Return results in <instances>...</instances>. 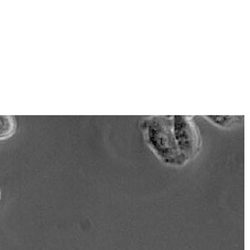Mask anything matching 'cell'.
Wrapping results in <instances>:
<instances>
[{"mask_svg": "<svg viewBox=\"0 0 250 250\" xmlns=\"http://www.w3.org/2000/svg\"><path fill=\"white\" fill-rule=\"evenodd\" d=\"M146 140L159 159L171 165H183V158L173 132V117L156 116L145 122Z\"/></svg>", "mask_w": 250, "mask_h": 250, "instance_id": "6da1fadb", "label": "cell"}, {"mask_svg": "<svg viewBox=\"0 0 250 250\" xmlns=\"http://www.w3.org/2000/svg\"><path fill=\"white\" fill-rule=\"evenodd\" d=\"M173 132L183 158L186 161L193 158L201 146V139L191 118L173 116Z\"/></svg>", "mask_w": 250, "mask_h": 250, "instance_id": "7a4b0ae2", "label": "cell"}, {"mask_svg": "<svg viewBox=\"0 0 250 250\" xmlns=\"http://www.w3.org/2000/svg\"><path fill=\"white\" fill-rule=\"evenodd\" d=\"M16 123L11 115H0V141L7 140L15 133Z\"/></svg>", "mask_w": 250, "mask_h": 250, "instance_id": "3957f363", "label": "cell"}, {"mask_svg": "<svg viewBox=\"0 0 250 250\" xmlns=\"http://www.w3.org/2000/svg\"><path fill=\"white\" fill-rule=\"evenodd\" d=\"M207 118L220 126H226L232 122V119H234L233 116H207Z\"/></svg>", "mask_w": 250, "mask_h": 250, "instance_id": "277c9868", "label": "cell"}, {"mask_svg": "<svg viewBox=\"0 0 250 250\" xmlns=\"http://www.w3.org/2000/svg\"><path fill=\"white\" fill-rule=\"evenodd\" d=\"M0 201H1V192H0Z\"/></svg>", "mask_w": 250, "mask_h": 250, "instance_id": "5b68a950", "label": "cell"}]
</instances>
